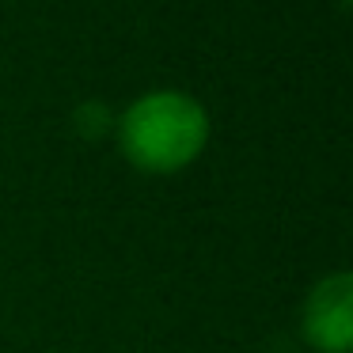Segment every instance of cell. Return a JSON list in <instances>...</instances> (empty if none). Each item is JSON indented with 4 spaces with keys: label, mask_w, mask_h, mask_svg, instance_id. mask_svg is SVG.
I'll return each mask as SVG.
<instances>
[{
    "label": "cell",
    "mask_w": 353,
    "mask_h": 353,
    "mask_svg": "<svg viewBox=\"0 0 353 353\" xmlns=\"http://www.w3.org/2000/svg\"><path fill=\"white\" fill-rule=\"evenodd\" d=\"M118 137L141 171H179L205 148L209 114L183 92H152L125 110Z\"/></svg>",
    "instance_id": "obj_1"
},
{
    "label": "cell",
    "mask_w": 353,
    "mask_h": 353,
    "mask_svg": "<svg viewBox=\"0 0 353 353\" xmlns=\"http://www.w3.org/2000/svg\"><path fill=\"white\" fill-rule=\"evenodd\" d=\"M304 334L319 353L353 350V277L330 274L312 289L304 304Z\"/></svg>",
    "instance_id": "obj_2"
}]
</instances>
